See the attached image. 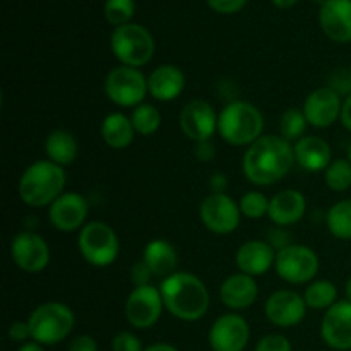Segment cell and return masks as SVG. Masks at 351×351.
Returning <instances> with one entry per match:
<instances>
[{
	"label": "cell",
	"mask_w": 351,
	"mask_h": 351,
	"mask_svg": "<svg viewBox=\"0 0 351 351\" xmlns=\"http://www.w3.org/2000/svg\"><path fill=\"white\" fill-rule=\"evenodd\" d=\"M295 163V151L281 136H263L243 154V175L254 185L267 187L283 180Z\"/></svg>",
	"instance_id": "cell-1"
},
{
	"label": "cell",
	"mask_w": 351,
	"mask_h": 351,
	"mask_svg": "<svg viewBox=\"0 0 351 351\" xmlns=\"http://www.w3.org/2000/svg\"><path fill=\"white\" fill-rule=\"evenodd\" d=\"M160 291L165 308L180 321L195 322L209 311L208 288L201 278L191 273H175L165 278Z\"/></svg>",
	"instance_id": "cell-2"
},
{
	"label": "cell",
	"mask_w": 351,
	"mask_h": 351,
	"mask_svg": "<svg viewBox=\"0 0 351 351\" xmlns=\"http://www.w3.org/2000/svg\"><path fill=\"white\" fill-rule=\"evenodd\" d=\"M67 175L64 167L50 160L34 161L19 178V197L29 208L51 206L64 194Z\"/></svg>",
	"instance_id": "cell-3"
},
{
	"label": "cell",
	"mask_w": 351,
	"mask_h": 351,
	"mask_svg": "<svg viewBox=\"0 0 351 351\" xmlns=\"http://www.w3.org/2000/svg\"><path fill=\"white\" fill-rule=\"evenodd\" d=\"M264 117L249 101H232L218 117V132L232 146H250L263 137Z\"/></svg>",
	"instance_id": "cell-4"
},
{
	"label": "cell",
	"mask_w": 351,
	"mask_h": 351,
	"mask_svg": "<svg viewBox=\"0 0 351 351\" xmlns=\"http://www.w3.org/2000/svg\"><path fill=\"white\" fill-rule=\"evenodd\" d=\"M31 339L43 346L58 345L72 332L74 312L62 302H45L31 312L27 319Z\"/></svg>",
	"instance_id": "cell-5"
},
{
	"label": "cell",
	"mask_w": 351,
	"mask_h": 351,
	"mask_svg": "<svg viewBox=\"0 0 351 351\" xmlns=\"http://www.w3.org/2000/svg\"><path fill=\"white\" fill-rule=\"evenodd\" d=\"M110 47L117 60L127 67H143L154 55V40L141 24H123L115 27L110 38Z\"/></svg>",
	"instance_id": "cell-6"
},
{
	"label": "cell",
	"mask_w": 351,
	"mask_h": 351,
	"mask_svg": "<svg viewBox=\"0 0 351 351\" xmlns=\"http://www.w3.org/2000/svg\"><path fill=\"white\" fill-rule=\"evenodd\" d=\"M77 249L88 264L106 267L119 257L120 242L112 226L103 221H91L79 232Z\"/></svg>",
	"instance_id": "cell-7"
},
{
	"label": "cell",
	"mask_w": 351,
	"mask_h": 351,
	"mask_svg": "<svg viewBox=\"0 0 351 351\" xmlns=\"http://www.w3.org/2000/svg\"><path fill=\"white\" fill-rule=\"evenodd\" d=\"M147 93H149L147 79L139 69L120 65L106 74L105 95L115 105L123 108H132V106L136 108L143 103Z\"/></svg>",
	"instance_id": "cell-8"
},
{
	"label": "cell",
	"mask_w": 351,
	"mask_h": 351,
	"mask_svg": "<svg viewBox=\"0 0 351 351\" xmlns=\"http://www.w3.org/2000/svg\"><path fill=\"white\" fill-rule=\"evenodd\" d=\"M274 269L278 276L290 285L312 283L319 273V257L307 245H287L278 250Z\"/></svg>",
	"instance_id": "cell-9"
},
{
	"label": "cell",
	"mask_w": 351,
	"mask_h": 351,
	"mask_svg": "<svg viewBox=\"0 0 351 351\" xmlns=\"http://www.w3.org/2000/svg\"><path fill=\"white\" fill-rule=\"evenodd\" d=\"M239 202L226 194H209L199 206V218L209 232L216 235H230L240 225Z\"/></svg>",
	"instance_id": "cell-10"
},
{
	"label": "cell",
	"mask_w": 351,
	"mask_h": 351,
	"mask_svg": "<svg viewBox=\"0 0 351 351\" xmlns=\"http://www.w3.org/2000/svg\"><path fill=\"white\" fill-rule=\"evenodd\" d=\"M163 308V298L158 288L151 285L136 287L125 300V317L134 328L147 329L160 321Z\"/></svg>",
	"instance_id": "cell-11"
},
{
	"label": "cell",
	"mask_w": 351,
	"mask_h": 351,
	"mask_svg": "<svg viewBox=\"0 0 351 351\" xmlns=\"http://www.w3.org/2000/svg\"><path fill=\"white\" fill-rule=\"evenodd\" d=\"M10 257L24 273L38 274L50 263V247L34 232H19L10 242Z\"/></svg>",
	"instance_id": "cell-12"
},
{
	"label": "cell",
	"mask_w": 351,
	"mask_h": 351,
	"mask_svg": "<svg viewBox=\"0 0 351 351\" xmlns=\"http://www.w3.org/2000/svg\"><path fill=\"white\" fill-rule=\"evenodd\" d=\"M250 338L249 322L239 314H225L209 329L213 351H243Z\"/></svg>",
	"instance_id": "cell-13"
},
{
	"label": "cell",
	"mask_w": 351,
	"mask_h": 351,
	"mask_svg": "<svg viewBox=\"0 0 351 351\" xmlns=\"http://www.w3.org/2000/svg\"><path fill=\"white\" fill-rule=\"evenodd\" d=\"M218 113L204 99H192L180 112V129L191 141H211L218 130Z\"/></svg>",
	"instance_id": "cell-14"
},
{
	"label": "cell",
	"mask_w": 351,
	"mask_h": 351,
	"mask_svg": "<svg viewBox=\"0 0 351 351\" xmlns=\"http://www.w3.org/2000/svg\"><path fill=\"white\" fill-rule=\"evenodd\" d=\"M304 297L293 290H278L266 300L264 312L271 324L278 328H293L300 324L307 314Z\"/></svg>",
	"instance_id": "cell-15"
},
{
	"label": "cell",
	"mask_w": 351,
	"mask_h": 351,
	"mask_svg": "<svg viewBox=\"0 0 351 351\" xmlns=\"http://www.w3.org/2000/svg\"><path fill=\"white\" fill-rule=\"evenodd\" d=\"M302 110L308 125L315 129H328L336 120L341 119V96L329 86L319 88L307 96Z\"/></svg>",
	"instance_id": "cell-16"
},
{
	"label": "cell",
	"mask_w": 351,
	"mask_h": 351,
	"mask_svg": "<svg viewBox=\"0 0 351 351\" xmlns=\"http://www.w3.org/2000/svg\"><path fill=\"white\" fill-rule=\"evenodd\" d=\"M89 206L86 197L77 192H64L53 204L48 208V218L58 232L71 233L81 230L88 218Z\"/></svg>",
	"instance_id": "cell-17"
},
{
	"label": "cell",
	"mask_w": 351,
	"mask_h": 351,
	"mask_svg": "<svg viewBox=\"0 0 351 351\" xmlns=\"http://www.w3.org/2000/svg\"><path fill=\"white\" fill-rule=\"evenodd\" d=\"M321 336L332 350H351V302H336L321 322Z\"/></svg>",
	"instance_id": "cell-18"
},
{
	"label": "cell",
	"mask_w": 351,
	"mask_h": 351,
	"mask_svg": "<svg viewBox=\"0 0 351 351\" xmlns=\"http://www.w3.org/2000/svg\"><path fill=\"white\" fill-rule=\"evenodd\" d=\"M319 21L329 40L336 43L351 41V0H326Z\"/></svg>",
	"instance_id": "cell-19"
},
{
	"label": "cell",
	"mask_w": 351,
	"mask_h": 351,
	"mask_svg": "<svg viewBox=\"0 0 351 351\" xmlns=\"http://www.w3.org/2000/svg\"><path fill=\"white\" fill-rule=\"evenodd\" d=\"M276 254L274 247L264 240H249L237 250L235 263L240 273L249 276H263L274 266Z\"/></svg>",
	"instance_id": "cell-20"
},
{
	"label": "cell",
	"mask_w": 351,
	"mask_h": 351,
	"mask_svg": "<svg viewBox=\"0 0 351 351\" xmlns=\"http://www.w3.org/2000/svg\"><path fill=\"white\" fill-rule=\"evenodd\" d=\"M259 297V287L256 280L249 274L235 273L223 281L219 288V298L223 305L232 311H243L249 308L250 305L256 304Z\"/></svg>",
	"instance_id": "cell-21"
},
{
	"label": "cell",
	"mask_w": 351,
	"mask_h": 351,
	"mask_svg": "<svg viewBox=\"0 0 351 351\" xmlns=\"http://www.w3.org/2000/svg\"><path fill=\"white\" fill-rule=\"evenodd\" d=\"M307 211V199L302 192L295 189L281 191L269 199V216L271 221L278 226H291L300 221Z\"/></svg>",
	"instance_id": "cell-22"
},
{
	"label": "cell",
	"mask_w": 351,
	"mask_h": 351,
	"mask_svg": "<svg viewBox=\"0 0 351 351\" xmlns=\"http://www.w3.org/2000/svg\"><path fill=\"white\" fill-rule=\"evenodd\" d=\"M185 88V75L175 65H160L147 77L149 95L158 101H173Z\"/></svg>",
	"instance_id": "cell-23"
},
{
	"label": "cell",
	"mask_w": 351,
	"mask_h": 351,
	"mask_svg": "<svg viewBox=\"0 0 351 351\" xmlns=\"http://www.w3.org/2000/svg\"><path fill=\"white\" fill-rule=\"evenodd\" d=\"M295 161L307 171H326L332 163L331 146L328 141L317 136H305L293 146Z\"/></svg>",
	"instance_id": "cell-24"
},
{
	"label": "cell",
	"mask_w": 351,
	"mask_h": 351,
	"mask_svg": "<svg viewBox=\"0 0 351 351\" xmlns=\"http://www.w3.org/2000/svg\"><path fill=\"white\" fill-rule=\"evenodd\" d=\"M143 261L147 264L154 276L168 278L177 273L178 254L175 247L167 240H151L144 247Z\"/></svg>",
	"instance_id": "cell-25"
},
{
	"label": "cell",
	"mask_w": 351,
	"mask_h": 351,
	"mask_svg": "<svg viewBox=\"0 0 351 351\" xmlns=\"http://www.w3.org/2000/svg\"><path fill=\"white\" fill-rule=\"evenodd\" d=\"M136 129L132 125V120L123 113H110L101 122V137L106 146L113 149H125L132 144Z\"/></svg>",
	"instance_id": "cell-26"
},
{
	"label": "cell",
	"mask_w": 351,
	"mask_h": 351,
	"mask_svg": "<svg viewBox=\"0 0 351 351\" xmlns=\"http://www.w3.org/2000/svg\"><path fill=\"white\" fill-rule=\"evenodd\" d=\"M45 151L48 160L60 167H69L75 161L79 154V144L69 130H53L45 141Z\"/></svg>",
	"instance_id": "cell-27"
},
{
	"label": "cell",
	"mask_w": 351,
	"mask_h": 351,
	"mask_svg": "<svg viewBox=\"0 0 351 351\" xmlns=\"http://www.w3.org/2000/svg\"><path fill=\"white\" fill-rule=\"evenodd\" d=\"M336 298H338V288L335 287V283L326 280L308 283L304 293L305 304L314 311H328L336 304Z\"/></svg>",
	"instance_id": "cell-28"
},
{
	"label": "cell",
	"mask_w": 351,
	"mask_h": 351,
	"mask_svg": "<svg viewBox=\"0 0 351 351\" xmlns=\"http://www.w3.org/2000/svg\"><path fill=\"white\" fill-rule=\"evenodd\" d=\"M326 223L332 237L339 240H351V199L336 202L329 209Z\"/></svg>",
	"instance_id": "cell-29"
},
{
	"label": "cell",
	"mask_w": 351,
	"mask_h": 351,
	"mask_svg": "<svg viewBox=\"0 0 351 351\" xmlns=\"http://www.w3.org/2000/svg\"><path fill=\"white\" fill-rule=\"evenodd\" d=\"M132 125L136 129V134L144 137H149L153 134L158 132L161 125V113L160 110L154 105L149 103H141L139 106H136L132 112Z\"/></svg>",
	"instance_id": "cell-30"
},
{
	"label": "cell",
	"mask_w": 351,
	"mask_h": 351,
	"mask_svg": "<svg viewBox=\"0 0 351 351\" xmlns=\"http://www.w3.org/2000/svg\"><path fill=\"white\" fill-rule=\"evenodd\" d=\"M324 180L331 191L345 192L351 187L350 160H335L324 171Z\"/></svg>",
	"instance_id": "cell-31"
},
{
	"label": "cell",
	"mask_w": 351,
	"mask_h": 351,
	"mask_svg": "<svg viewBox=\"0 0 351 351\" xmlns=\"http://www.w3.org/2000/svg\"><path fill=\"white\" fill-rule=\"evenodd\" d=\"M308 122L304 115V110L298 108H288L287 112L281 115L280 129H281V137L290 141H298L304 136L305 129H307Z\"/></svg>",
	"instance_id": "cell-32"
},
{
	"label": "cell",
	"mask_w": 351,
	"mask_h": 351,
	"mask_svg": "<svg viewBox=\"0 0 351 351\" xmlns=\"http://www.w3.org/2000/svg\"><path fill=\"white\" fill-rule=\"evenodd\" d=\"M136 12L134 0H106L105 2V17L113 26H123L129 24Z\"/></svg>",
	"instance_id": "cell-33"
},
{
	"label": "cell",
	"mask_w": 351,
	"mask_h": 351,
	"mask_svg": "<svg viewBox=\"0 0 351 351\" xmlns=\"http://www.w3.org/2000/svg\"><path fill=\"white\" fill-rule=\"evenodd\" d=\"M239 206L243 216H247L250 219H259L269 211V199L263 192L252 191L242 195Z\"/></svg>",
	"instance_id": "cell-34"
},
{
	"label": "cell",
	"mask_w": 351,
	"mask_h": 351,
	"mask_svg": "<svg viewBox=\"0 0 351 351\" xmlns=\"http://www.w3.org/2000/svg\"><path fill=\"white\" fill-rule=\"evenodd\" d=\"M256 351H291V343L283 335H267L257 343Z\"/></svg>",
	"instance_id": "cell-35"
},
{
	"label": "cell",
	"mask_w": 351,
	"mask_h": 351,
	"mask_svg": "<svg viewBox=\"0 0 351 351\" xmlns=\"http://www.w3.org/2000/svg\"><path fill=\"white\" fill-rule=\"evenodd\" d=\"M112 350L113 351H143V343L132 332L122 331L112 339Z\"/></svg>",
	"instance_id": "cell-36"
},
{
	"label": "cell",
	"mask_w": 351,
	"mask_h": 351,
	"mask_svg": "<svg viewBox=\"0 0 351 351\" xmlns=\"http://www.w3.org/2000/svg\"><path fill=\"white\" fill-rule=\"evenodd\" d=\"M151 276H153V273L144 261L136 263L130 269V280H132L134 287H146V285H149Z\"/></svg>",
	"instance_id": "cell-37"
},
{
	"label": "cell",
	"mask_w": 351,
	"mask_h": 351,
	"mask_svg": "<svg viewBox=\"0 0 351 351\" xmlns=\"http://www.w3.org/2000/svg\"><path fill=\"white\" fill-rule=\"evenodd\" d=\"M209 7L213 10L219 14H233L239 12L243 5L247 3V0H208Z\"/></svg>",
	"instance_id": "cell-38"
},
{
	"label": "cell",
	"mask_w": 351,
	"mask_h": 351,
	"mask_svg": "<svg viewBox=\"0 0 351 351\" xmlns=\"http://www.w3.org/2000/svg\"><path fill=\"white\" fill-rule=\"evenodd\" d=\"M9 339L14 343H27V338H31V331H29V324L27 321H16L9 326Z\"/></svg>",
	"instance_id": "cell-39"
},
{
	"label": "cell",
	"mask_w": 351,
	"mask_h": 351,
	"mask_svg": "<svg viewBox=\"0 0 351 351\" xmlns=\"http://www.w3.org/2000/svg\"><path fill=\"white\" fill-rule=\"evenodd\" d=\"M67 351H98V345H96L93 336L81 335L77 336V338L72 339Z\"/></svg>",
	"instance_id": "cell-40"
},
{
	"label": "cell",
	"mask_w": 351,
	"mask_h": 351,
	"mask_svg": "<svg viewBox=\"0 0 351 351\" xmlns=\"http://www.w3.org/2000/svg\"><path fill=\"white\" fill-rule=\"evenodd\" d=\"M215 154L216 149L215 144H213L211 141H201V143H197V146H195V158H197L199 161H202V163L211 161L213 158H215Z\"/></svg>",
	"instance_id": "cell-41"
},
{
	"label": "cell",
	"mask_w": 351,
	"mask_h": 351,
	"mask_svg": "<svg viewBox=\"0 0 351 351\" xmlns=\"http://www.w3.org/2000/svg\"><path fill=\"white\" fill-rule=\"evenodd\" d=\"M209 187H211L213 194H225L226 187H228V180L223 173H215L209 180Z\"/></svg>",
	"instance_id": "cell-42"
},
{
	"label": "cell",
	"mask_w": 351,
	"mask_h": 351,
	"mask_svg": "<svg viewBox=\"0 0 351 351\" xmlns=\"http://www.w3.org/2000/svg\"><path fill=\"white\" fill-rule=\"evenodd\" d=\"M341 123L345 125V129H348L351 132V95L346 96V99L343 101V110H341Z\"/></svg>",
	"instance_id": "cell-43"
},
{
	"label": "cell",
	"mask_w": 351,
	"mask_h": 351,
	"mask_svg": "<svg viewBox=\"0 0 351 351\" xmlns=\"http://www.w3.org/2000/svg\"><path fill=\"white\" fill-rule=\"evenodd\" d=\"M143 351H178V348H175L173 345H168V343H154Z\"/></svg>",
	"instance_id": "cell-44"
},
{
	"label": "cell",
	"mask_w": 351,
	"mask_h": 351,
	"mask_svg": "<svg viewBox=\"0 0 351 351\" xmlns=\"http://www.w3.org/2000/svg\"><path fill=\"white\" fill-rule=\"evenodd\" d=\"M17 351H45V350H43V345H40V343L27 341V343H23L21 348Z\"/></svg>",
	"instance_id": "cell-45"
},
{
	"label": "cell",
	"mask_w": 351,
	"mask_h": 351,
	"mask_svg": "<svg viewBox=\"0 0 351 351\" xmlns=\"http://www.w3.org/2000/svg\"><path fill=\"white\" fill-rule=\"evenodd\" d=\"M271 2L276 7H280V9H290V7H293L298 0H271Z\"/></svg>",
	"instance_id": "cell-46"
},
{
	"label": "cell",
	"mask_w": 351,
	"mask_h": 351,
	"mask_svg": "<svg viewBox=\"0 0 351 351\" xmlns=\"http://www.w3.org/2000/svg\"><path fill=\"white\" fill-rule=\"evenodd\" d=\"M345 293H346V300L351 302V278L346 281V288H345Z\"/></svg>",
	"instance_id": "cell-47"
},
{
	"label": "cell",
	"mask_w": 351,
	"mask_h": 351,
	"mask_svg": "<svg viewBox=\"0 0 351 351\" xmlns=\"http://www.w3.org/2000/svg\"><path fill=\"white\" fill-rule=\"evenodd\" d=\"M314 2H317V3H321V5H324L326 0H314Z\"/></svg>",
	"instance_id": "cell-48"
},
{
	"label": "cell",
	"mask_w": 351,
	"mask_h": 351,
	"mask_svg": "<svg viewBox=\"0 0 351 351\" xmlns=\"http://www.w3.org/2000/svg\"><path fill=\"white\" fill-rule=\"evenodd\" d=\"M348 160H350V163H351V144H350V149H348Z\"/></svg>",
	"instance_id": "cell-49"
},
{
	"label": "cell",
	"mask_w": 351,
	"mask_h": 351,
	"mask_svg": "<svg viewBox=\"0 0 351 351\" xmlns=\"http://www.w3.org/2000/svg\"><path fill=\"white\" fill-rule=\"evenodd\" d=\"M350 74H351V67H350Z\"/></svg>",
	"instance_id": "cell-50"
}]
</instances>
